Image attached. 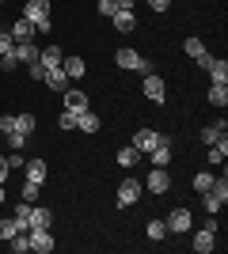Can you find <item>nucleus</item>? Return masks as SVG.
Segmentation results:
<instances>
[{
  "label": "nucleus",
  "instance_id": "obj_1",
  "mask_svg": "<svg viewBox=\"0 0 228 254\" xmlns=\"http://www.w3.org/2000/svg\"><path fill=\"white\" fill-rule=\"evenodd\" d=\"M114 64H118V68H126V72H141V76H145V72H152V64L145 61L137 50H130V46L114 53Z\"/></svg>",
  "mask_w": 228,
  "mask_h": 254
},
{
  "label": "nucleus",
  "instance_id": "obj_2",
  "mask_svg": "<svg viewBox=\"0 0 228 254\" xmlns=\"http://www.w3.org/2000/svg\"><path fill=\"white\" fill-rule=\"evenodd\" d=\"M141 193H145V182H141V179H126V182L118 186L114 205H118V209H133V205L141 201Z\"/></svg>",
  "mask_w": 228,
  "mask_h": 254
},
{
  "label": "nucleus",
  "instance_id": "obj_3",
  "mask_svg": "<svg viewBox=\"0 0 228 254\" xmlns=\"http://www.w3.org/2000/svg\"><path fill=\"white\" fill-rule=\"evenodd\" d=\"M27 239H31V251L34 254H50L57 247V239H54L50 228H27Z\"/></svg>",
  "mask_w": 228,
  "mask_h": 254
},
{
  "label": "nucleus",
  "instance_id": "obj_4",
  "mask_svg": "<svg viewBox=\"0 0 228 254\" xmlns=\"http://www.w3.org/2000/svg\"><path fill=\"white\" fill-rule=\"evenodd\" d=\"M145 156L152 159V167H167L171 163V137H156V144H152V152H145Z\"/></svg>",
  "mask_w": 228,
  "mask_h": 254
},
{
  "label": "nucleus",
  "instance_id": "obj_5",
  "mask_svg": "<svg viewBox=\"0 0 228 254\" xmlns=\"http://www.w3.org/2000/svg\"><path fill=\"white\" fill-rule=\"evenodd\" d=\"M145 190H152V193H167V190H171V175H167V167H152L149 179H145Z\"/></svg>",
  "mask_w": 228,
  "mask_h": 254
},
{
  "label": "nucleus",
  "instance_id": "obj_6",
  "mask_svg": "<svg viewBox=\"0 0 228 254\" xmlns=\"http://www.w3.org/2000/svg\"><path fill=\"white\" fill-rule=\"evenodd\" d=\"M163 224H167V232H175V235H186V232H190V209H171Z\"/></svg>",
  "mask_w": 228,
  "mask_h": 254
},
{
  "label": "nucleus",
  "instance_id": "obj_7",
  "mask_svg": "<svg viewBox=\"0 0 228 254\" xmlns=\"http://www.w3.org/2000/svg\"><path fill=\"white\" fill-rule=\"evenodd\" d=\"M141 91L152 99V103H163V95H167V87H163V80L156 72H145V84H141Z\"/></svg>",
  "mask_w": 228,
  "mask_h": 254
},
{
  "label": "nucleus",
  "instance_id": "obj_8",
  "mask_svg": "<svg viewBox=\"0 0 228 254\" xmlns=\"http://www.w3.org/2000/svg\"><path fill=\"white\" fill-rule=\"evenodd\" d=\"M190 247H194L198 254H209L213 247H217V232H209V228H198L194 239H190Z\"/></svg>",
  "mask_w": 228,
  "mask_h": 254
},
{
  "label": "nucleus",
  "instance_id": "obj_9",
  "mask_svg": "<svg viewBox=\"0 0 228 254\" xmlns=\"http://www.w3.org/2000/svg\"><path fill=\"white\" fill-rule=\"evenodd\" d=\"M61 95H65V110H73V114H80V110H87V91H76V87H65V91H61Z\"/></svg>",
  "mask_w": 228,
  "mask_h": 254
},
{
  "label": "nucleus",
  "instance_id": "obj_10",
  "mask_svg": "<svg viewBox=\"0 0 228 254\" xmlns=\"http://www.w3.org/2000/svg\"><path fill=\"white\" fill-rule=\"evenodd\" d=\"M110 23H114V31H122V34L137 31V15H133V11H122V8L110 15Z\"/></svg>",
  "mask_w": 228,
  "mask_h": 254
},
{
  "label": "nucleus",
  "instance_id": "obj_11",
  "mask_svg": "<svg viewBox=\"0 0 228 254\" xmlns=\"http://www.w3.org/2000/svg\"><path fill=\"white\" fill-rule=\"evenodd\" d=\"M42 84L50 87V91H65V87H69V76H65V68H46Z\"/></svg>",
  "mask_w": 228,
  "mask_h": 254
},
{
  "label": "nucleus",
  "instance_id": "obj_12",
  "mask_svg": "<svg viewBox=\"0 0 228 254\" xmlns=\"http://www.w3.org/2000/svg\"><path fill=\"white\" fill-rule=\"evenodd\" d=\"M225 133H228V122H225V118H221V122H209V126L202 129V144L209 148V144H213V140H221Z\"/></svg>",
  "mask_w": 228,
  "mask_h": 254
},
{
  "label": "nucleus",
  "instance_id": "obj_13",
  "mask_svg": "<svg viewBox=\"0 0 228 254\" xmlns=\"http://www.w3.org/2000/svg\"><path fill=\"white\" fill-rule=\"evenodd\" d=\"M42 15H50V0H27L23 4V19H42Z\"/></svg>",
  "mask_w": 228,
  "mask_h": 254
},
{
  "label": "nucleus",
  "instance_id": "obj_14",
  "mask_svg": "<svg viewBox=\"0 0 228 254\" xmlns=\"http://www.w3.org/2000/svg\"><path fill=\"white\" fill-rule=\"evenodd\" d=\"M15 61L19 64H34L38 61V46H34L31 38H27V42H15Z\"/></svg>",
  "mask_w": 228,
  "mask_h": 254
},
{
  "label": "nucleus",
  "instance_id": "obj_15",
  "mask_svg": "<svg viewBox=\"0 0 228 254\" xmlns=\"http://www.w3.org/2000/svg\"><path fill=\"white\" fill-rule=\"evenodd\" d=\"M61 61H65V53L57 50V46H46V50L38 53V64H42V68H61Z\"/></svg>",
  "mask_w": 228,
  "mask_h": 254
},
{
  "label": "nucleus",
  "instance_id": "obj_16",
  "mask_svg": "<svg viewBox=\"0 0 228 254\" xmlns=\"http://www.w3.org/2000/svg\"><path fill=\"white\" fill-rule=\"evenodd\" d=\"M11 38H15V42H27V38H34V23L31 19H23V15H19V19H15V23H11Z\"/></svg>",
  "mask_w": 228,
  "mask_h": 254
},
{
  "label": "nucleus",
  "instance_id": "obj_17",
  "mask_svg": "<svg viewBox=\"0 0 228 254\" xmlns=\"http://www.w3.org/2000/svg\"><path fill=\"white\" fill-rule=\"evenodd\" d=\"M76 129H84V133H99V114L91 110V106L76 114Z\"/></svg>",
  "mask_w": 228,
  "mask_h": 254
},
{
  "label": "nucleus",
  "instance_id": "obj_18",
  "mask_svg": "<svg viewBox=\"0 0 228 254\" xmlns=\"http://www.w3.org/2000/svg\"><path fill=\"white\" fill-rule=\"evenodd\" d=\"M156 137H160V133H152V129H137V133H133V148L141 152H152V144H156Z\"/></svg>",
  "mask_w": 228,
  "mask_h": 254
},
{
  "label": "nucleus",
  "instance_id": "obj_19",
  "mask_svg": "<svg viewBox=\"0 0 228 254\" xmlns=\"http://www.w3.org/2000/svg\"><path fill=\"white\" fill-rule=\"evenodd\" d=\"M209 80H213V84H228V61H221V57H213V61H209Z\"/></svg>",
  "mask_w": 228,
  "mask_h": 254
},
{
  "label": "nucleus",
  "instance_id": "obj_20",
  "mask_svg": "<svg viewBox=\"0 0 228 254\" xmlns=\"http://www.w3.org/2000/svg\"><path fill=\"white\" fill-rule=\"evenodd\" d=\"M183 53H186V57H190V61L198 64V61H202V57H206L209 50H206V42H202V38H186V42H183Z\"/></svg>",
  "mask_w": 228,
  "mask_h": 254
},
{
  "label": "nucleus",
  "instance_id": "obj_21",
  "mask_svg": "<svg viewBox=\"0 0 228 254\" xmlns=\"http://www.w3.org/2000/svg\"><path fill=\"white\" fill-rule=\"evenodd\" d=\"M23 175H27V182H46V163L42 159H27Z\"/></svg>",
  "mask_w": 228,
  "mask_h": 254
},
{
  "label": "nucleus",
  "instance_id": "obj_22",
  "mask_svg": "<svg viewBox=\"0 0 228 254\" xmlns=\"http://www.w3.org/2000/svg\"><path fill=\"white\" fill-rule=\"evenodd\" d=\"M54 224V212L50 209H34L31 205V220H27V228H50Z\"/></svg>",
  "mask_w": 228,
  "mask_h": 254
},
{
  "label": "nucleus",
  "instance_id": "obj_23",
  "mask_svg": "<svg viewBox=\"0 0 228 254\" xmlns=\"http://www.w3.org/2000/svg\"><path fill=\"white\" fill-rule=\"evenodd\" d=\"M61 68H65V76H69V80H80V76L87 72V64L80 61V57H69V61H61Z\"/></svg>",
  "mask_w": 228,
  "mask_h": 254
},
{
  "label": "nucleus",
  "instance_id": "obj_24",
  "mask_svg": "<svg viewBox=\"0 0 228 254\" xmlns=\"http://www.w3.org/2000/svg\"><path fill=\"white\" fill-rule=\"evenodd\" d=\"M225 159H228V137H221L209 144V163H225Z\"/></svg>",
  "mask_w": 228,
  "mask_h": 254
},
{
  "label": "nucleus",
  "instance_id": "obj_25",
  "mask_svg": "<svg viewBox=\"0 0 228 254\" xmlns=\"http://www.w3.org/2000/svg\"><path fill=\"white\" fill-rule=\"evenodd\" d=\"M209 103L217 106V110H225L228 106V84H213L209 87Z\"/></svg>",
  "mask_w": 228,
  "mask_h": 254
},
{
  "label": "nucleus",
  "instance_id": "obj_26",
  "mask_svg": "<svg viewBox=\"0 0 228 254\" xmlns=\"http://www.w3.org/2000/svg\"><path fill=\"white\" fill-rule=\"evenodd\" d=\"M202 209H206V212H209V216H217V212H221V209H225V201H221L217 193L209 190V193H202Z\"/></svg>",
  "mask_w": 228,
  "mask_h": 254
},
{
  "label": "nucleus",
  "instance_id": "obj_27",
  "mask_svg": "<svg viewBox=\"0 0 228 254\" xmlns=\"http://www.w3.org/2000/svg\"><path fill=\"white\" fill-rule=\"evenodd\" d=\"M15 129H19V133H27V137H31L34 129H38V118H34V114H15Z\"/></svg>",
  "mask_w": 228,
  "mask_h": 254
},
{
  "label": "nucleus",
  "instance_id": "obj_28",
  "mask_svg": "<svg viewBox=\"0 0 228 254\" xmlns=\"http://www.w3.org/2000/svg\"><path fill=\"white\" fill-rule=\"evenodd\" d=\"M118 163H122V167H137V163H141V152H137V148H133V144H130V148H122L118 152Z\"/></svg>",
  "mask_w": 228,
  "mask_h": 254
},
{
  "label": "nucleus",
  "instance_id": "obj_29",
  "mask_svg": "<svg viewBox=\"0 0 228 254\" xmlns=\"http://www.w3.org/2000/svg\"><path fill=\"white\" fill-rule=\"evenodd\" d=\"M8 247H11V254H27L31 251V239H27V232H15L8 239Z\"/></svg>",
  "mask_w": 228,
  "mask_h": 254
},
{
  "label": "nucleus",
  "instance_id": "obj_30",
  "mask_svg": "<svg viewBox=\"0 0 228 254\" xmlns=\"http://www.w3.org/2000/svg\"><path fill=\"white\" fill-rule=\"evenodd\" d=\"M15 232H27V228H19V220H15V216H8V220H0V239H4V243H8V239H11Z\"/></svg>",
  "mask_w": 228,
  "mask_h": 254
},
{
  "label": "nucleus",
  "instance_id": "obj_31",
  "mask_svg": "<svg viewBox=\"0 0 228 254\" xmlns=\"http://www.w3.org/2000/svg\"><path fill=\"white\" fill-rule=\"evenodd\" d=\"M145 232H149V239H156V243H163V239L171 235V232H167V224H163V220H152L149 228H145Z\"/></svg>",
  "mask_w": 228,
  "mask_h": 254
},
{
  "label": "nucleus",
  "instance_id": "obj_32",
  "mask_svg": "<svg viewBox=\"0 0 228 254\" xmlns=\"http://www.w3.org/2000/svg\"><path fill=\"white\" fill-rule=\"evenodd\" d=\"M15 220H19V228H27V220H31V201H23L19 197V205H15V212H11Z\"/></svg>",
  "mask_w": 228,
  "mask_h": 254
},
{
  "label": "nucleus",
  "instance_id": "obj_33",
  "mask_svg": "<svg viewBox=\"0 0 228 254\" xmlns=\"http://www.w3.org/2000/svg\"><path fill=\"white\" fill-rule=\"evenodd\" d=\"M209 186H213V175H209V171L194 175V190H198V193H209Z\"/></svg>",
  "mask_w": 228,
  "mask_h": 254
},
{
  "label": "nucleus",
  "instance_id": "obj_34",
  "mask_svg": "<svg viewBox=\"0 0 228 254\" xmlns=\"http://www.w3.org/2000/svg\"><path fill=\"white\" fill-rule=\"evenodd\" d=\"M4 159H8V171H23V167H27V159H23V156H19L15 148H11L8 156H4Z\"/></svg>",
  "mask_w": 228,
  "mask_h": 254
},
{
  "label": "nucleus",
  "instance_id": "obj_35",
  "mask_svg": "<svg viewBox=\"0 0 228 254\" xmlns=\"http://www.w3.org/2000/svg\"><path fill=\"white\" fill-rule=\"evenodd\" d=\"M38 190H42V182H23V201H31V205H34Z\"/></svg>",
  "mask_w": 228,
  "mask_h": 254
},
{
  "label": "nucleus",
  "instance_id": "obj_36",
  "mask_svg": "<svg viewBox=\"0 0 228 254\" xmlns=\"http://www.w3.org/2000/svg\"><path fill=\"white\" fill-rule=\"evenodd\" d=\"M4 137H8V144H11L15 152H19L23 144H27V133H19V129H11V133H4Z\"/></svg>",
  "mask_w": 228,
  "mask_h": 254
},
{
  "label": "nucleus",
  "instance_id": "obj_37",
  "mask_svg": "<svg viewBox=\"0 0 228 254\" xmlns=\"http://www.w3.org/2000/svg\"><path fill=\"white\" fill-rule=\"evenodd\" d=\"M57 126L65 129V133H69V129H76V114H73V110H61V118H57Z\"/></svg>",
  "mask_w": 228,
  "mask_h": 254
},
{
  "label": "nucleus",
  "instance_id": "obj_38",
  "mask_svg": "<svg viewBox=\"0 0 228 254\" xmlns=\"http://www.w3.org/2000/svg\"><path fill=\"white\" fill-rule=\"evenodd\" d=\"M0 68H4V72H15V68H19V61H15V50L0 57Z\"/></svg>",
  "mask_w": 228,
  "mask_h": 254
},
{
  "label": "nucleus",
  "instance_id": "obj_39",
  "mask_svg": "<svg viewBox=\"0 0 228 254\" xmlns=\"http://www.w3.org/2000/svg\"><path fill=\"white\" fill-rule=\"evenodd\" d=\"M50 31H54V19H50V15L34 19V34H50Z\"/></svg>",
  "mask_w": 228,
  "mask_h": 254
},
{
  "label": "nucleus",
  "instance_id": "obj_40",
  "mask_svg": "<svg viewBox=\"0 0 228 254\" xmlns=\"http://www.w3.org/2000/svg\"><path fill=\"white\" fill-rule=\"evenodd\" d=\"M114 11H118V0H99V15H114Z\"/></svg>",
  "mask_w": 228,
  "mask_h": 254
},
{
  "label": "nucleus",
  "instance_id": "obj_41",
  "mask_svg": "<svg viewBox=\"0 0 228 254\" xmlns=\"http://www.w3.org/2000/svg\"><path fill=\"white\" fill-rule=\"evenodd\" d=\"M11 50H15V38L0 31V57H4V53H11Z\"/></svg>",
  "mask_w": 228,
  "mask_h": 254
},
{
  "label": "nucleus",
  "instance_id": "obj_42",
  "mask_svg": "<svg viewBox=\"0 0 228 254\" xmlns=\"http://www.w3.org/2000/svg\"><path fill=\"white\" fill-rule=\"evenodd\" d=\"M27 72H31V80H34V84H42L46 68H42V64H38V61H34V64H27Z\"/></svg>",
  "mask_w": 228,
  "mask_h": 254
},
{
  "label": "nucleus",
  "instance_id": "obj_43",
  "mask_svg": "<svg viewBox=\"0 0 228 254\" xmlns=\"http://www.w3.org/2000/svg\"><path fill=\"white\" fill-rule=\"evenodd\" d=\"M11 129H15V114H4L0 118V133H11Z\"/></svg>",
  "mask_w": 228,
  "mask_h": 254
},
{
  "label": "nucleus",
  "instance_id": "obj_44",
  "mask_svg": "<svg viewBox=\"0 0 228 254\" xmlns=\"http://www.w3.org/2000/svg\"><path fill=\"white\" fill-rule=\"evenodd\" d=\"M149 4H152V11H167L171 8V0H149Z\"/></svg>",
  "mask_w": 228,
  "mask_h": 254
},
{
  "label": "nucleus",
  "instance_id": "obj_45",
  "mask_svg": "<svg viewBox=\"0 0 228 254\" xmlns=\"http://www.w3.org/2000/svg\"><path fill=\"white\" fill-rule=\"evenodd\" d=\"M0 182H8V159L0 156Z\"/></svg>",
  "mask_w": 228,
  "mask_h": 254
},
{
  "label": "nucleus",
  "instance_id": "obj_46",
  "mask_svg": "<svg viewBox=\"0 0 228 254\" xmlns=\"http://www.w3.org/2000/svg\"><path fill=\"white\" fill-rule=\"evenodd\" d=\"M0 205H4V182H0Z\"/></svg>",
  "mask_w": 228,
  "mask_h": 254
},
{
  "label": "nucleus",
  "instance_id": "obj_47",
  "mask_svg": "<svg viewBox=\"0 0 228 254\" xmlns=\"http://www.w3.org/2000/svg\"><path fill=\"white\" fill-rule=\"evenodd\" d=\"M0 4H4V0H0Z\"/></svg>",
  "mask_w": 228,
  "mask_h": 254
}]
</instances>
